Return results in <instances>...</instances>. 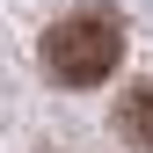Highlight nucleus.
I'll return each mask as SVG.
<instances>
[{"label":"nucleus","mask_w":153,"mask_h":153,"mask_svg":"<svg viewBox=\"0 0 153 153\" xmlns=\"http://www.w3.org/2000/svg\"><path fill=\"white\" fill-rule=\"evenodd\" d=\"M124 66V22L117 15H66L44 29V73L59 88H102Z\"/></svg>","instance_id":"f257e3e1"},{"label":"nucleus","mask_w":153,"mask_h":153,"mask_svg":"<svg viewBox=\"0 0 153 153\" xmlns=\"http://www.w3.org/2000/svg\"><path fill=\"white\" fill-rule=\"evenodd\" d=\"M117 139L131 146V153H153V80H139L117 102Z\"/></svg>","instance_id":"f03ea898"}]
</instances>
